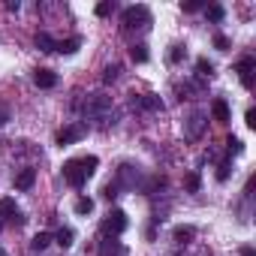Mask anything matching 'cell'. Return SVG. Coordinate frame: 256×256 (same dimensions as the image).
I'll use <instances>...</instances> for the list:
<instances>
[{
	"instance_id": "12",
	"label": "cell",
	"mask_w": 256,
	"mask_h": 256,
	"mask_svg": "<svg viewBox=\"0 0 256 256\" xmlns=\"http://www.w3.org/2000/svg\"><path fill=\"white\" fill-rule=\"evenodd\" d=\"M36 48L40 52H58V42L48 34H36Z\"/></svg>"
},
{
	"instance_id": "19",
	"label": "cell",
	"mask_w": 256,
	"mask_h": 256,
	"mask_svg": "<svg viewBox=\"0 0 256 256\" xmlns=\"http://www.w3.org/2000/svg\"><path fill=\"white\" fill-rule=\"evenodd\" d=\"M118 76H120V66H118V64H112V66H106L102 82H106V84H112V82H118Z\"/></svg>"
},
{
	"instance_id": "5",
	"label": "cell",
	"mask_w": 256,
	"mask_h": 256,
	"mask_svg": "<svg viewBox=\"0 0 256 256\" xmlns=\"http://www.w3.org/2000/svg\"><path fill=\"white\" fill-rule=\"evenodd\" d=\"M84 136H88V126H84V124H72V126H66V130H60L58 145H72V142H78V139H84Z\"/></svg>"
},
{
	"instance_id": "14",
	"label": "cell",
	"mask_w": 256,
	"mask_h": 256,
	"mask_svg": "<svg viewBox=\"0 0 256 256\" xmlns=\"http://www.w3.org/2000/svg\"><path fill=\"white\" fill-rule=\"evenodd\" d=\"M211 112H214V118H217L220 124H226V120H229V106H226L223 100H217V102L211 106Z\"/></svg>"
},
{
	"instance_id": "36",
	"label": "cell",
	"mask_w": 256,
	"mask_h": 256,
	"mask_svg": "<svg viewBox=\"0 0 256 256\" xmlns=\"http://www.w3.org/2000/svg\"><path fill=\"white\" fill-rule=\"evenodd\" d=\"M0 256H6V253H0Z\"/></svg>"
},
{
	"instance_id": "34",
	"label": "cell",
	"mask_w": 256,
	"mask_h": 256,
	"mask_svg": "<svg viewBox=\"0 0 256 256\" xmlns=\"http://www.w3.org/2000/svg\"><path fill=\"white\" fill-rule=\"evenodd\" d=\"M241 256H256V253H253L250 247H244V253H241Z\"/></svg>"
},
{
	"instance_id": "23",
	"label": "cell",
	"mask_w": 256,
	"mask_h": 256,
	"mask_svg": "<svg viewBox=\"0 0 256 256\" xmlns=\"http://www.w3.org/2000/svg\"><path fill=\"white\" fill-rule=\"evenodd\" d=\"M199 184H202V181H199V175H196V172H190V175L184 178V187H187L190 193H196V190H199Z\"/></svg>"
},
{
	"instance_id": "18",
	"label": "cell",
	"mask_w": 256,
	"mask_h": 256,
	"mask_svg": "<svg viewBox=\"0 0 256 256\" xmlns=\"http://www.w3.org/2000/svg\"><path fill=\"white\" fill-rule=\"evenodd\" d=\"M130 58H133L136 64H145V60H148V48H145V46H133V48H130Z\"/></svg>"
},
{
	"instance_id": "31",
	"label": "cell",
	"mask_w": 256,
	"mask_h": 256,
	"mask_svg": "<svg viewBox=\"0 0 256 256\" xmlns=\"http://www.w3.org/2000/svg\"><path fill=\"white\" fill-rule=\"evenodd\" d=\"M196 10H202L199 0H190V4H184V12H196Z\"/></svg>"
},
{
	"instance_id": "37",
	"label": "cell",
	"mask_w": 256,
	"mask_h": 256,
	"mask_svg": "<svg viewBox=\"0 0 256 256\" xmlns=\"http://www.w3.org/2000/svg\"><path fill=\"white\" fill-rule=\"evenodd\" d=\"M0 229H4V226H0Z\"/></svg>"
},
{
	"instance_id": "1",
	"label": "cell",
	"mask_w": 256,
	"mask_h": 256,
	"mask_svg": "<svg viewBox=\"0 0 256 256\" xmlns=\"http://www.w3.org/2000/svg\"><path fill=\"white\" fill-rule=\"evenodd\" d=\"M84 114H88L90 120H96L100 126H108V124H114L112 100H108V96H102V94H88V100H84Z\"/></svg>"
},
{
	"instance_id": "3",
	"label": "cell",
	"mask_w": 256,
	"mask_h": 256,
	"mask_svg": "<svg viewBox=\"0 0 256 256\" xmlns=\"http://www.w3.org/2000/svg\"><path fill=\"white\" fill-rule=\"evenodd\" d=\"M151 24V12L145 6H130L124 10V28L126 30H136V28H148Z\"/></svg>"
},
{
	"instance_id": "32",
	"label": "cell",
	"mask_w": 256,
	"mask_h": 256,
	"mask_svg": "<svg viewBox=\"0 0 256 256\" xmlns=\"http://www.w3.org/2000/svg\"><path fill=\"white\" fill-rule=\"evenodd\" d=\"M247 126H256V112L253 108H247Z\"/></svg>"
},
{
	"instance_id": "15",
	"label": "cell",
	"mask_w": 256,
	"mask_h": 256,
	"mask_svg": "<svg viewBox=\"0 0 256 256\" xmlns=\"http://www.w3.org/2000/svg\"><path fill=\"white\" fill-rule=\"evenodd\" d=\"M193 235H196V229H193V226H178V229H175V241H178V244H187Z\"/></svg>"
},
{
	"instance_id": "8",
	"label": "cell",
	"mask_w": 256,
	"mask_h": 256,
	"mask_svg": "<svg viewBox=\"0 0 256 256\" xmlns=\"http://www.w3.org/2000/svg\"><path fill=\"white\" fill-rule=\"evenodd\" d=\"M253 70H256L253 58H244V60L238 64V76H241V84H244V88H253Z\"/></svg>"
},
{
	"instance_id": "7",
	"label": "cell",
	"mask_w": 256,
	"mask_h": 256,
	"mask_svg": "<svg viewBox=\"0 0 256 256\" xmlns=\"http://www.w3.org/2000/svg\"><path fill=\"white\" fill-rule=\"evenodd\" d=\"M0 217L12 220L16 226H22V223H24V217L18 214V208H16V202H12V199H0Z\"/></svg>"
},
{
	"instance_id": "28",
	"label": "cell",
	"mask_w": 256,
	"mask_h": 256,
	"mask_svg": "<svg viewBox=\"0 0 256 256\" xmlns=\"http://www.w3.org/2000/svg\"><path fill=\"white\" fill-rule=\"evenodd\" d=\"M118 190H120L118 184H106V190H102V196H106V199H114V196H118Z\"/></svg>"
},
{
	"instance_id": "29",
	"label": "cell",
	"mask_w": 256,
	"mask_h": 256,
	"mask_svg": "<svg viewBox=\"0 0 256 256\" xmlns=\"http://www.w3.org/2000/svg\"><path fill=\"white\" fill-rule=\"evenodd\" d=\"M214 48L226 52V48H229V40H226V36H214Z\"/></svg>"
},
{
	"instance_id": "13",
	"label": "cell",
	"mask_w": 256,
	"mask_h": 256,
	"mask_svg": "<svg viewBox=\"0 0 256 256\" xmlns=\"http://www.w3.org/2000/svg\"><path fill=\"white\" fill-rule=\"evenodd\" d=\"M52 241H54V235H52V232H40V235H34L30 247H34V250H46V247H48Z\"/></svg>"
},
{
	"instance_id": "26",
	"label": "cell",
	"mask_w": 256,
	"mask_h": 256,
	"mask_svg": "<svg viewBox=\"0 0 256 256\" xmlns=\"http://www.w3.org/2000/svg\"><path fill=\"white\" fill-rule=\"evenodd\" d=\"M94 12H96L100 18H106V16L112 12V4H108V0H102V4H96V10H94Z\"/></svg>"
},
{
	"instance_id": "30",
	"label": "cell",
	"mask_w": 256,
	"mask_h": 256,
	"mask_svg": "<svg viewBox=\"0 0 256 256\" xmlns=\"http://www.w3.org/2000/svg\"><path fill=\"white\" fill-rule=\"evenodd\" d=\"M217 178H220V181H226V178H229V163H220V169H217Z\"/></svg>"
},
{
	"instance_id": "25",
	"label": "cell",
	"mask_w": 256,
	"mask_h": 256,
	"mask_svg": "<svg viewBox=\"0 0 256 256\" xmlns=\"http://www.w3.org/2000/svg\"><path fill=\"white\" fill-rule=\"evenodd\" d=\"M226 148H229V154H241V151H244L241 139H226Z\"/></svg>"
},
{
	"instance_id": "2",
	"label": "cell",
	"mask_w": 256,
	"mask_h": 256,
	"mask_svg": "<svg viewBox=\"0 0 256 256\" xmlns=\"http://www.w3.org/2000/svg\"><path fill=\"white\" fill-rule=\"evenodd\" d=\"M96 157H82V160H70V163H64V178L72 184V187H84L88 184V178L94 175V169H96Z\"/></svg>"
},
{
	"instance_id": "24",
	"label": "cell",
	"mask_w": 256,
	"mask_h": 256,
	"mask_svg": "<svg viewBox=\"0 0 256 256\" xmlns=\"http://www.w3.org/2000/svg\"><path fill=\"white\" fill-rule=\"evenodd\" d=\"M223 16H226V12H223V6H217V4H214V6H208V18H211V22H223Z\"/></svg>"
},
{
	"instance_id": "9",
	"label": "cell",
	"mask_w": 256,
	"mask_h": 256,
	"mask_svg": "<svg viewBox=\"0 0 256 256\" xmlns=\"http://www.w3.org/2000/svg\"><path fill=\"white\" fill-rule=\"evenodd\" d=\"M136 178H139V172H136L133 166H120V169H118V181H114V184H118V187H133V184H136Z\"/></svg>"
},
{
	"instance_id": "21",
	"label": "cell",
	"mask_w": 256,
	"mask_h": 256,
	"mask_svg": "<svg viewBox=\"0 0 256 256\" xmlns=\"http://www.w3.org/2000/svg\"><path fill=\"white\" fill-rule=\"evenodd\" d=\"M196 70H199V76H214V64H211V60H205V58H199V60H196Z\"/></svg>"
},
{
	"instance_id": "20",
	"label": "cell",
	"mask_w": 256,
	"mask_h": 256,
	"mask_svg": "<svg viewBox=\"0 0 256 256\" xmlns=\"http://www.w3.org/2000/svg\"><path fill=\"white\" fill-rule=\"evenodd\" d=\"M90 211H94V199L82 196V199L76 202V214H90Z\"/></svg>"
},
{
	"instance_id": "10",
	"label": "cell",
	"mask_w": 256,
	"mask_h": 256,
	"mask_svg": "<svg viewBox=\"0 0 256 256\" xmlns=\"http://www.w3.org/2000/svg\"><path fill=\"white\" fill-rule=\"evenodd\" d=\"M34 181H36V172H34V169H22V172L16 175V187H18V190H30Z\"/></svg>"
},
{
	"instance_id": "17",
	"label": "cell",
	"mask_w": 256,
	"mask_h": 256,
	"mask_svg": "<svg viewBox=\"0 0 256 256\" xmlns=\"http://www.w3.org/2000/svg\"><path fill=\"white\" fill-rule=\"evenodd\" d=\"M120 253H124V247H120V244H114V241H112V244H108V241H102V247H100V256H120Z\"/></svg>"
},
{
	"instance_id": "35",
	"label": "cell",
	"mask_w": 256,
	"mask_h": 256,
	"mask_svg": "<svg viewBox=\"0 0 256 256\" xmlns=\"http://www.w3.org/2000/svg\"><path fill=\"white\" fill-rule=\"evenodd\" d=\"M0 124H6V112H0Z\"/></svg>"
},
{
	"instance_id": "22",
	"label": "cell",
	"mask_w": 256,
	"mask_h": 256,
	"mask_svg": "<svg viewBox=\"0 0 256 256\" xmlns=\"http://www.w3.org/2000/svg\"><path fill=\"white\" fill-rule=\"evenodd\" d=\"M54 241H58L60 247H70V244H72V229H60V232L54 235Z\"/></svg>"
},
{
	"instance_id": "11",
	"label": "cell",
	"mask_w": 256,
	"mask_h": 256,
	"mask_svg": "<svg viewBox=\"0 0 256 256\" xmlns=\"http://www.w3.org/2000/svg\"><path fill=\"white\" fill-rule=\"evenodd\" d=\"M34 78H36V84H40V88H54V84H58V76H54L52 70H36V76H34Z\"/></svg>"
},
{
	"instance_id": "4",
	"label": "cell",
	"mask_w": 256,
	"mask_h": 256,
	"mask_svg": "<svg viewBox=\"0 0 256 256\" xmlns=\"http://www.w3.org/2000/svg\"><path fill=\"white\" fill-rule=\"evenodd\" d=\"M126 229V214L124 211H108L106 214V220H102V235H120Z\"/></svg>"
},
{
	"instance_id": "6",
	"label": "cell",
	"mask_w": 256,
	"mask_h": 256,
	"mask_svg": "<svg viewBox=\"0 0 256 256\" xmlns=\"http://www.w3.org/2000/svg\"><path fill=\"white\" fill-rule=\"evenodd\" d=\"M202 130H205V114H202V112H193V114L187 118V139H199Z\"/></svg>"
},
{
	"instance_id": "33",
	"label": "cell",
	"mask_w": 256,
	"mask_h": 256,
	"mask_svg": "<svg viewBox=\"0 0 256 256\" xmlns=\"http://www.w3.org/2000/svg\"><path fill=\"white\" fill-rule=\"evenodd\" d=\"M18 6H22L18 0H10V4H6V10H10V12H18Z\"/></svg>"
},
{
	"instance_id": "27",
	"label": "cell",
	"mask_w": 256,
	"mask_h": 256,
	"mask_svg": "<svg viewBox=\"0 0 256 256\" xmlns=\"http://www.w3.org/2000/svg\"><path fill=\"white\" fill-rule=\"evenodd\" d=\"M184 54H187V48H184V46H175V48H172V54H169V60H172V64H178Z\"/></svg>"
},
{
	"instance_id": "16",
	"label": "cell",
	"mask_w": 256,
	"mask_h": 256,
	"mask_svg": "<svg viewBox=\"0 0 256 256\" xmlns=\"http://www.w3.org/2000/svg\"><path fill=\"white\" fill-rule=\"evenodd\" d=\"M78 46H82V40H78V36H72V40L60 42V46H58V52H64V54H76V52H78Z\"/></svg>"
}]
</instances>
